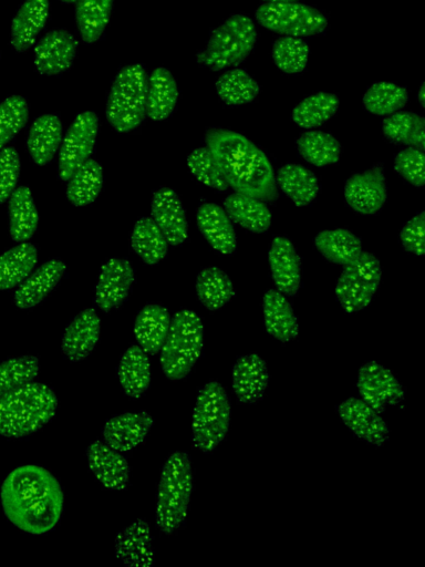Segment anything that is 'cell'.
<instances>
[{
    "instance_id": "8d00e7d4",
    "label": "cell",
    "mask_w": 425,
    "mask_h": 567,
    "mask_svg": "<svg viewBox=\"0 0 425 567\" xmlns=\"http://www.w3.org/2000/svg\"><path fill=\"white\" fill-rule=\"evenodd\" d=\"M195 288L199 302L211 311L221 309L235 296L232 281L215 266L206 267L198 274Z\"/></svg>"
},
{
    "instance_id": "f6af8a7d",
    "label": "cell",
    "mask_w": 425,
    "mask_h": 567,
    "mask_svg": "<svg viewBox=\"0 0 425 567\" xmlns=\"http://www.w3.org/2000/svg\"><path fill=\"white\" fill-rule=\"evenodd\" d=\"M407 101L406 89L390 82L373 83L363 95L365 110L381 116L400 111Z\"/></svg>"
},
{
    "instance_id": "4fadbf2b",
    "label": "cell",
    "mask_w": 425,
    "mask_h": 567,
    "mask_svg": "<svg viewBox=\"0 0 425 567\" xmlns=\"http://www.w3.org/2000/svg\"><path fill=\"white\" fill-rule=\"evenodd\" d=\"M348 206L362 215H375L387 199V185L382 164L353 174L344 185Z\"/></svg>"
},
{
    "instance_id": "816d5d0a",
    "label": "cell",
    "mask_w": 425,
    "mask_h": 567,
    "mask_svg": "<svg viewBox=\"0 0 425 567\" xmlns=\"http://www.w3.org/2000/svg\"><path fill=\"white\" fill-rule=\"evenodd\" d=\"M20 168V157L15 148H2L0 151V204L4 203L15 189Z\"/></svg>"
},
{
    "instance_id": "484cf974",
    "label": "cell",
    "mask_w": 425,
    "mask_h": 567,
    "mask_svg": "<svg viewBox=\"0 0 425 567\" xmlns=\"http://www.w3.org/2000/svg\"><path fill=\"white\" fill-rule=\"evenodd\" d=\"M65 272V265L60 259H51L40 266L23 280L14 293V302L21 309L40 303L58 285Z\"/></svg>"
},
{
    "instance_id": "e575fe53",
    "label": "cell",
    "mask_w": 425,
    "mask_h": 567,
    "mask_svg": "<svg viewBox=\"0 0 425 567\" xmlns=\"http://www.w3.org/2000/svg\"><path fill=\"white\" fill-rule=\"evenodd\" d=\"M9 227L14 241H25L34 234L39 215L30 189L20 186L13 190L9 200Z\"/></svg>"
},
{
    "instance_id": "f5cc1de1",
    "label": "cell",
    "mask_w": 425,
    "mask_h": 567,
    "mask_svg": "<svg viewBox=\"0 0 425 567\" xmlns=\"http://www.w3.org/2000/svg\"><path fill=\"white\" fill-rule=\"evenodd\" d=\"M404 249L413 255L425 252V212L422 210L404 224L400 231Z\"/></svg>"
},
{
    "instance_id": "c3c4849f",
    "label": "cell",
    "mask_w": 425,
    "mask_h": 567,
    "mask_svg": "<svg viewBox=\"0 0 425 567\" xmlns=\"http://www.w3.org/2000/svg\"><path fill=\"white\" fill-rule=\"evenodd\" d=\"M187 164L191 174L206 186L218 192L229 188L224 174L208 147H198L187 157Z\"/></svg>"
},
{
    "instance_id": "52a82bcc",
    "label": "cell",
    "mask_w": 425,
    "mask_h": 567,
    "mask_svg": "<svg viewBox=\"0 0 425 567\" xmlns=\"http://www.w3.org/2000/svg\"><path fill=\"white\" fill-rule=\"evenodd\" d=\"M256 41L253 21L247 16L235 14L212 31L206 49L196 59L214 71L236 66L250 54Z\"/></svg>"
},
{
    "instance_id": "30bf717a",
    "label": "cell",
    "mask_w": 425,
    "mask_h": 567,
    "mask_svg": "<svg viewBox=\"0 0 425 567\" xmlns=\"http://www.w3.org/2000/svg\"><path fill=\"white\" fill-rule=\"evenodd\" d=\"M255 18L274 33L298 38L322 33L328 27L322 12L297 1L266 2L256 9Z\"/></svg>"
},
{
    "instance_id": "4316f807",
    "label": "cell",
    "mask_w": 425,
    "mask_h": 567,
    "mask_svg": "<svg viewBox=\"0 0 425 567\" xmlns=\"http://www.w3.org/2000/svg\"><path fill=\"white\" fill-rule=\"evenodd\" d=\"M49 16V0H25L11 24V45L18 52L29 49L43 29Z\"/></svg>"
},
{
    "instance_id": "11a10c76",
    "label": "cell",
    "mask_w": 425,
    "mask_h": 567,
    "mask_svg": "<svg viewBox=\"0 0 425 567\" xmlns=\"http://www.w3.org/2000/svg\"><path fill=\"white\" fill-rule=\"evenodd\" d=\"M266 2H286V1H297V0H262Z\"/></svg>"
},
{
    "instance_id": "db71d44e",
    "label": "cell",
    "mask_w": 425,
    "mask_h": 567,
    "mask_svg": "<svg viewBox=\"0 0 425 567\" xmlns=\"http://www.w3.org/2000/svg\"><path fill=\"white\" fill-rule=\"evenodd\" d=\"M418 102H419L421 106L424 107V105H425V103H424V82L419 86Z\"/></svg>"
},
{
    "instance_id": "ac0fdd59",
    "label": "cell",
    "mask_w": 425,
    "mask_h": 567,
    "mask_svg": "<svg viewBox=\"0 0 425 567\" xmlns=\"http://www.w3.org/2000/svg\"><path fill=\"white\" fill-rule=\"evenodd\" d=\"M268 260L278 290L287 296H296L301 282V260L292 241L276 236L268 250Z\"/></svg>"
},
{
    "instance_id": "1f68e13d",
    "label": "cell",
    "mask_w": 425,
    "mask_h": 567,
    "mask_svg": "<svg viewBox=\"0 0 425 567\" xmlns=\"http://www.w3.org/2000/svg\"><path fill=\"white\" fill-rule=\"evenodd\" d=\"M62 140V123L54 114L39 116L28 135V150L39 165L48 164L55 155Z\"/></svg>"
},
{
    "instance_id": "7bdbcfd3",
    "label": "cell",
    "mask_w": 425,
    "mask_h": 567,
    "mask_svg": "<svg viewBox=\"0 0 425 567\" xmlns=\"http://www.w3.org/2000/svg\"><path fill=\"white\" fill-rule=\"evenodd\" d=\"M216 91L225 104L239 106L255 100L259 93V85L246 71L234 69L219 76Z\"/></svg>"
},
{
    "instance_id": "cb8c5ba5",
    "label": "cell",
    "mask_w": 425,
    "mask_h": 567,
    "mask_svg": "<svg viewBox=\"0 0 425 567\" xmlns=\"http://www.w3.org/2000/svg\"><path fill=\"white\" fill-rule=\"evenodd\" d=\"M115 555L131 567L153 565L152 535L145 519H136L115 536Z\"/></svg>"
},
{
    "instance_id": "7c38bea8",
    "label": "cell",
    "mask_w": 425,
    "mask_h": 567,
    "mask_svg": "<svg viewBox=\"0 0 425 567\" xmlns=\"http://www.w3.org/2000/svg\"><path fill=\"white\" fill-rule=\"evenodd\" d=\"M356 386L361 399L379 413L390 405H398L405 396L397 378L377 361H369L360 368Z\"/></svg>"
},
{
    "instance_id": "3957f363",
    "label": "cell",
    "mask_w": 425,
    "mask_h": 567,
    "mask_svg": "<svg viewBox=\"0 0 425 567\" xmlns=\"http://www.w3.org/2000/svg\"><path fill=\"white\" fill-rule=\"evenodd\" d=\"M58 399L46 384L29 382L0 396V435L22 437L40 430L55 414Z\"/></svg>"
},
{
    "instance_id": "836d02e7",
    "label": "cell",
    "mask_w": 425,
    "mask_h": 567,
    "mask_svg": "<svg viewBox=\"0 0 425 567\" xmlns=\"http://www.w3.org/2000/svg\"><path fill=\"white\" fill-rule=\"evenodd\" d=\"M314 245L328 261L343 266L363 251L361 239L345 228L320 231L314 238Z\"/></svg>"
},
{
    "instance_id": "5b68a950",
    "label": "cell",
    "mask_w": 425,
    "mask_h": 567,
    "mask_svg": "<svg viewBox=\"0 0 425 567\" xmlns=\"http://www.w3.org/2000/svg\"><path fill=\"white\" fill-rule=\"evenodd\" d=\"M204 347V326L191 310H180L170 320L160 349L164 374L172 381L186 378L198 361Z\"/></svg>"
},
{
    "instance_id": "681fc988",
    "label": "cell",
    "mask_w": 425,
    "mask_h": 567,
    "mask_svg": "<svg viewBox=\"0 0 425 567\" xmlns=\"http://www.w3.org/2000/svg\"><path fill=\"white\" fill-rule=\"evenodd\" d=\"M28 117V103L22 96L12 95L0 103V148L25 125Z\"/></svg>"
},
{
    "instance_id": "60d3db41",
    "label": "cell",
    "mask_w": 425,
    "mask_h": 567,
    "mask_svg": "<svg viewBox=\"0 0 425 567\" xmlns=\"http://www.w3.org/2000/svg\"><path fill=\"white\" fill-rule=\"evenodd\" d=\"M103 185V171L94 159L85 161L69 178L66 197L75 206L92 203Z\"/></svg>"
},
{
    "instance_id": "e0dca14e",
    "label": "cell",
    "mask_w": 425,
    "mask_h": 567,
    "mask_svg": "<svg viewBox=\"0 0 425 567\" xmlns=\"http://www.w3.org/2000/svg\"><path fill=\"white\" fill-rule=\"evenodd\" d=\"M86 457L91 472L103 487L113 491L126 488L129 465L118 451L102 441H94L86 450Z\"/></svg>"
},
{
    "instance_id": "ab89813d",
    "label": "cell",
    "mask_w": 425,
    "mask_h": 567,
    "mask_svg": "<svg viewBox=\"0 0 425 567\" xmlns=\"http://www.w3.org/2000/svg\"><path fill=\"white\" fill-rule=\"evenodd\" d=\"M131 245L146 264L155 265L166 256L169 244L153 218L142 217L134 226Z\"/></svg>"
},
{
    "instance_id": "83f0119b",
    "label": "cell",
    "mask_w": 425,
    "mask_h": 567,
    "mask_svg": "<svg viewBox=\"0 0 425 567\" xmlns=\"http://www.w3.org/2000/svg\"><path fill=\"white\" fill-rule=\"evenodd\" d=\"M224 209L232 221L251 233H266L271 225V212L266 202L250 195L230 194L224 200Z\"/></svg>"
},
{
    "instance_id": "74e56055",
    "label": "cell",
    "mask_w": 425,
    "mask_h": 567,
    "mask_svg": "<svg viewBox=\"0 0 425 567\" xmlns=\"http://www.w3.org/2000/svg\"><path fill=\"white\" fill-rule=\"evenodd\" d=\"M299 155L317 167H325L339 162L341 145L330 133L307 131L297 140Z\"/></svg>"
},
{
    "instance_id": "603a6c76",
    "label": "cell",
    "mask_w": 425,
    "mask_h": 567,
    "mask_svg": "<svg viewBox=\"0 0 425 567\" xmlns=\"http://www.w3.org/2000/svg\"><path fill=\"white\" fill-rule=\"evenodd\" d=\"M197 226L209 245L219 254L231 255L237 248V237L226 210L214 203H206L197 210Z\"/></svg>"
},
{
    "instance_id": "d6986e66",
    "label": "cell",
    "mask_w": 425,
    "mask_h": 567,
    "mask_svg": "<svg viewBox=\"0 0 425 567\" xmlns=\"http://www.w3.org/2000/svg\"><path fill=\"white\" fill-rule=\"evenodd\" d=\"M134 280V270L125 259L112 258L100 272L95 288V303L103 311L117 308L127 298Z\"/></svg>"
},
{
    "instance_id": "7a4b0ae2",
    "label": "cell",
    "mask_w": 425,
    "mask_h": 567,
    "mask_svg": "<svg viewBox=\"0 0 425 567\" xmlns=\"http://www.w3.org/2000/svg\"><path fill=\"white\" fill-rule=\"evenodd\" d=\"M205 142L229 187L267 203L278 199L272 165L255 143L242 134L220 127L208 128Z\"/></svg>"
},
{
    "instance_id": "8fae6325",
    "label": "cell",
    "mask_w": 425,
    "mask_h": 567,
    "mask_svg": "<svg viewBox=\"0 0 425 567\" xmlns=\"http://www.w3.org/2000/svg\"><path fill=\"white\" fill-rule=\"evenodd\" d=\"M99 130L94 112L79 114L69 127L60 150L59 177L69 181L73 173L89 159Z\"/></svg>"
},
{
    "instance_id": "9f6ffc18",
    "label": "cell",
    "mask_w": 425,
    "mask_h": 567,
    "mask_svg": "<svg viewBox=\"0 0 425 567\" xmlns=\"http://www.w3.org/2000/svg\"><path fill=\"white\" fill-rule=\"evenodd\" d=\"M61 1L64 2V3H73V2H75L77 0H61Z\"/></svg>"
},
{
    "instance_id": "5bb4252c",
    "label": "cell",
    "mask_w": 425,
    "mask_h": 567,
    "mask_svg": "<svg viewBox=\"0 0 425 567\" xmlns=\"http://www.w3.org/2000/svg\"><path fill=\"white\" fill-rule=\"evenodd\" d=\"M338 413L346 427L362 441L374 445H383L390 435L386 422L376 410L365 401L349 398L338 406Z\"/></svg>"
},
{
    "instance_id": "2e32d148",
    "label": "cell",
    "mask_w": 425,
    "mask_h": 567,
    "mask_svg": "<svg viewBox=\"0 0 425 567\" xmlns=\"http://www.w3.org/2000/svg\"><path fill=\"white\" fill-rule=\"evenodd\" d=\"M153 426L146 411L126 412L108 419L102 427L105 444L118 452H127L139 445Z\"/></svg>"
},
{
    "instance_id": "7402d4cb",
    "label": "cell",
    "mask_w": 425,
    "mask_h": 567,
    "mask_svg": "<svg viewBox=\"0 0 425 567\" xmlns=\"http://www.w3.org/2000/svg\"><path fill=\"white\" fill-rule=\"evenodd\" d=\"M100 330L101 320L95 310L81 311L63 332L61 350L64 357L72 362L84 360L96 346Z\"/></svg>"
},
{
    "instance_id": "9a60e30c",
    "label": "cell",
    "mask_w": 425,
    "mask_h": 567,
    "mask_svg": "<svg viewBox=\"0 0 425 567\" xmlns=\"http://www.w3.org/2000/svg\"><path fill=\"white\" fill-rule=\"evenodd\" d=\"M266 361L256 353L239 357L232 365L231 383L237 400L242 404L259 402L269 385Z\"/></svg>"
},
{
    "instance_id": "f1b7e54d",
    "label": "cell",
    "mask_w": 425,
    "mask_h": 567,
    "mask_svg": "<svg viewBox=\"0 0 425 567\" xmlns=\"http://www.w3.org/2000/svg\"><path fill=\"white\" fill-rule=\"evenodd\" d=\"M170 320L168 311L158 305H147L138 312L134 334L139 347L147 354H157L160 351Z\"/></svg>"
},
{
    "instance_id": "d590c367",
    "label": "cell",
    "mask_w": 425,
    "mask_h": 567,
    "mask_svg": "<svg viewBox=\"0 0 425 567\" xmlns=\"http://www.w3.org/2000/svg\"><path fill=\"white\" fill-rule=\"evenodd\" d=\"M382 133L396 144L425 148V120L413 112H395L382 121Z\"/></svg>"
},
{
    "instance_id": "8992f818",
    "label": "cell",
    "mask_w": 425,
    "mask_h": 567,
    "mask_svg": "<svg viewBox=\"0 0 425 567\" xmlns=\"http://www.w3.org/2000/svg\"><path fill=\"white\" fill-rule=\"evenodd\" d=\"M231 416V403L218 381L207 382L198 392L191 415L194 446L204 452L214 451L226 437Z\"/></svg>"
},
{
    "instance_id": "ee69618b",
    "label": "cell",
    "mask_w": 425,
    "mask_h": 567,
    "mask_svg": "<svg viewBox=\"0 0 425 567\" xmlns=\"http://www.w3.org/2000/svg\"><path fill=\"white\" fill-rule=\"evenodd\" d=\"M75 18L81 38L92 43L102 35L111 14L113 0H77Z\"/></svg>"
},
{
    "instance_id": "4dcf8cb0",
    "label": "cell",
    "mask_w": 425,
    "mask_h": 567,
    "mask_svg": "<svg viewBox=\"0 0 425 567\" xmlns=\"http://www.w3.org/2000/svg\"><path fill=\"white\" fill-rule=\"evenodd\" d=\"M118 381L124 393L141 398L151 383V364L148 354L139 346H131L121 357Z\"/></svg>"
},
{
    "instance_id": "f907efd6",
    "label": "cell",
    "mask_w": 425,
    "mask_h": 567,
    "mask_svg": "<svg viewBox=\"0 0 425 567\" xmlns=\"http://www.w3.org/2000/svg\"><path fill=\"white\" fill-rule=\"evenodd\" d=\"M394 169L413 186L423 187L425 184L424 151L416 147L402 150L394 158Z\"/></svg>"
},
{
    "instance_id": "ffe728a7",
    "label": "cell",
    "mask_w": 425,
    "mask_h": 567,
    "mask_svg": "<svg viewBox=\"0 0 425 567\" xmlns=\"http://www.w3.org/2000/svg\"><path fill=\"white\" fill-rule=\"evenodd\" d=\"M77 41L65 30L48 32L34 48V64L41 74L54 75L70 68Z\"/></svg>"
},
{
    "instance_id": "277c9868",
    "label": "cell",
    "mask_w": 425,
    "mask_h": 567,
    "mask_svg": "<svg viewBox=\"0 0 425 567\" xmlns=\"http://www.w3.org/2000/svg\"><path fill=\"white\" fill-rule=\"evenodd\" d=\"M191 492L190 457L186 452L175 451L163 465L156 493V527L164 534H172L183 525Z\"/></svg>"
},
{
    "instance_id": "d6a6232c",
    "label": "cell",
    "mask_w": 425,
    "mask_h": 567,
    "mask_svg": "<svg viewBox=\"0 0 425 567\" xmlns=\"http://www.w3.org/2000/svg\"><path fill=\"white\" fill-rule=\"evenodd\" d=\"M178 99L176 81L164 68H156L147 79L146 113L156 121L167 118Z\"/></svg>"
},
{
    "instance_id": "9c48e42d",
    "label": "cell",
    "mask_w": 425,
    "mask_h": 567,
    "mask_svg": "<svg viewBox=\"0 0 425 567\" xmlns=\"http://www.w3.org/2000/svg\"><path fill=\"white\" fill-rule=\"evenodd\" d=\"M382 278L379 259L371 252L360 256L344 268L335 285V297L341 308L349 312L365 309L375 296Z\"/></svg>"
},
{
    "instance_id": "f546056e",
    "label": "cell",
    "mask_w": 425,
    "mask_h": 567,
    "mask_svg": "<svg viewBox=\"0 0 425 567\" xmlns=\"http://www.w3.org/2000/svg\"><path fill=\"white\" fill-rule=\"evenodd\" d=\"M277 186L297 206L310 205L320 192L319 179L308 167L286 164L277 171Z\"/></svg>"
},
{
    "instance_id": "6da1fadb",
    "label": "cell",
    "mask_w": 425,
    "mask_h": 567,
    "mask_svg": "<svg viewBox=\"0 0 425 567\" xmlns=\"http://www.w3.org/2000/svg\"><path fill=\"white\" fill-rule=\"evenodd\" d=\"M0 503L6 517L19 529L42 535L62 515L64 496L58 480L39 465H21L4 478Z\"/></svg>"
},
{
    "instance_id": "7dc6e473",
    "label": "cell",
    "mask_w": 425,
    "mask_h": 567,
    "mask_svg": "<svg viewBox=\"0 0 425 567\" xmlns=\"http://www.w3.org/2000/svg\"><path fill=\"white\" fill-rule=\"evenodd\" d=\"M39 360L33 355L12 358L0 363V396L32 382L39 373Z\"/></svg>"
},
{
    "instance_id": "ba28073f",
    "label": "cell",
    "mask_w": 425,
    "mask_h": 567,
    "mask_svg": "<svg viewBox=\"0 0 425 567\" xmlns=\"http://www.w3.org/2000/svg\"><path fill=\"white\" fill-rule=\"evenodd\" d=\"M147 76L144 66L123 68L115 78L106 103V117L118 132L137 127L146 114Z\"/></svg>"
},
{
    "instance_id": "44dd1931",
    "label": "cell",
    "mask_w": 425,
    "mask_h": 567,
    "mask_svg": "<svg viewBox=\"0 0 425 567\" xmlns=\"http://www.w3.org/2000/svg\"><path fill=\"white\" fill-rule=\"evenodd\" d=\"M153 220L172 246H178L187 238L188 223L178 195L163 187L154 193L152 200Z\"/></svg>"
},
{
    "instance_id": "f35d334b",
    "label": "cell",
    "mask_w": 425,
    "mask_h": 567,
    "mask_svg": "<svg viewBox=\"0 0 425 567\" xmlns=\"http://www.w3.org/2000/svg\"><path fill=\"white\" fill-rule=\"evenodd\" d=\"M38 261L37 248L20 244L0 256V290L10 289L22 282Z\"/></svg>"
},
{
    "instance_id": "d4e9b609",
    "label": "cell",
    "mask_w": 425,
    "mask_h": 567,
    "mask_svg": "<svg viewBox=\"0 0 425 567\" xmlns=\"http://www.w3.org/2000/svg\"><path fill=\"white\" fill-rule=\"evenodd\" d=\"M263 326L266 331L280 342L298 337L299 324L292 306L278 290L266 291L262 298Z\"/></svg>"
},
{
    "instance_id": "b9f144b4",
    "label": "cell",
    "mask_w": 425,
    "mask_h": 567,
    "mask_svg": "<svg viewBox=\"0 0 425 567\" xmlns=\"http://www.w3.org/2000/svg\"><path fill=\"white\" fill-rule=\"evenodd\" d=\"M339 103L335 94L319 92L299 102L292 110L291 118L300 127H318L335 114Z\"/></svg>"
},
{
    "instance_id": "bcb514c9",
    "label": "cell",
    "mask_w": 425,
    "mask_h": 567,
    "mask_svg": "<svg viewBox=\"0 0 425 567\" xmlns=\"http://www.w3.org/2000/svg\"><path fill=\"white\" fill-rule=\"evenodd\" d=\"M271 56L282 72L300 73L308 64L309 47L301 38L284 35L274 41Z\"/></svg>"
}]
</instances>
